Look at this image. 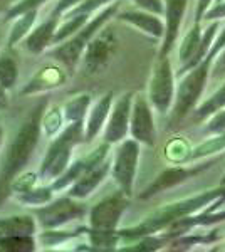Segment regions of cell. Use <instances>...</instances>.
Here are the masks:
<instances>
[{
  "label": "cell",
  "mask_w": 225,
  "mask_h": 252,
  "mask_svg": "<svg viewBox=\"0 0 225 252\" xmlns=\"http://www.w3.org/2000/svg\"><path fill=\"white\" fill-rule=\"evenodd\" d=\"M225 202V185H220V189L208 190V192L193 195V197H187L182 200H177L173 204H166L160 207L155 212H151L145 220L129 229L120 230L121 239H129L134 241L143 235L157 234L160 230H166L171 223L182 220V219L197 215L202 210L214 212Z\"/></svg>",
  "instance_id": "obj_1"
},
{
  "label": "cell",
  "mask_w": 225,
  "mask_h": 252,
  "mask_svg": "<svg viewBox=\"0 0 225 252\" xmlns=\"http://www.w3.org/2000/svg\"><path fill=\"white\" fill-rule=\"evenodd\" d=\"M44 104H39L27 120L24 121L22 126L15 131L14 138L10 140L9 146H7L5 153H3L2 160V180L9 182L22 172L29 163L31 157L34 155L35 148L39 145L40 135H42V128H40V118L44 113Z\"/></svg>",
  "instance_id": "obj_2"
},
{
  "label": "cell",
  "mask_w": 225,
  "mask_h": 252,
  "mask_svg": "<svg viewBox=\"0 0 225 252\" xmlns=\"http://www.w3.org/2000/svg\"><path fill=\"white\" fill-rule=\"evenodd\" d=\"M84 123H67L66 128L49 145L46 157L39 168V178L44 184H51L67 170L72 161V152L77 145L84 143Z\"/></svg>",
  "instance_id": "obj_3"
},
{
  "label": "cell",
  "mask_w": 225,
  "mask_h": 252,
  "mask_svg": "<svg viewBox=\"0 0 225 252\" xmlns=\"http://www.w3.org/2000/svg\"><path fill=\"white\" fill-rule=\"evenodd\" d=\"M118 12H120V2H113L108 7L101 9L99 12L93 15L89 19V22L86 24L81 31H77L72 37L64 40L63 44H57L52 51V56L59 61L61 64H64L67 69H74L77 64L81 63L86 47L91 42V39L97 34L104 26H108V22L113 17H116Z\"/></svg>",
  "instance_id": "obj_4"
},
{
  "label": "cell",
  "mask_w": 225,
  "mask_h": 252,
  "mask_svg": "<svg viewBox=\"0 0 225 252\" xmlns=\"http://www.w3.org/2000/svg\"><path fill=\"white\" fill-rule=\"evenodd\" d=\"M215 63L207 54V58L187 71L183 76H180V81L177 84V94H175V103L171 108V121L178 123L185 118L188 113L193 111L197 106L198 99L202 97L203 91H205L207 81L210 78V67Z\"/></svg>",
  "instance_id": "obj_5"
},
{
  "label": "cell",
  "mask_w": 225,
  "mask_h": 252,
  "mask_svg": "<svg viewBox=\"0 0 225 252\" xmlns=\"http://www.w3.org/2000/svg\"><path fill=\"white\" fill-rule=\"evenodd\" d=\"M220 31L219 20L208 22V27L202 31L200 22H195L193 26L188 29L185 37L182 39L178 46V71L177 78L183 76L187 71L195 67L197 64L202 63L207 58L208 51L212 49V44Z\"/></svg>",
  "instance_id": "obj_6"
},
{
  "label": "cell",
  "mask_w": 225,
  "mask_h": 252,
  "mask_svg": "<svg viewBox=\"0 0 225 252\" xmlns=\"http://www.w3.org/2000/svg\"><path fill=\"white\" fill-rule=\"evenodd\" d=\"M173 66H171L170 56H158V61L151 71L148 81V101L158 115H166L171 111L177 94V84H175Z\"/></svg>",
  "instance_id": "obj_7"
},
{
  "label": "cell",
  "mask_w": 225,
  "mask_h": 252,
  "mask_svg": "<svg viewBox=\"0 0 225 252\" xmlns=\"http://www.w3.org/2000/svg\"><path fill=\"white\" fill-rule=\"evenodd\" d=\"M141 155V143L131 136L118 143L116 152L111 160V177L118 190L131 197L134 190V180L138 173V163Z\"/></svg>",
  "instance_id": "obj_8"
},
{
  "label": "cell",
  "mask_w": 225,
  "mask_h": 252,
  "mask_svg": "<svg viewBox=\"0 0 225 252\" xmlns=\"http://www.w3.org/2000/svg\"><path fill=\"white\" fill-rule=\"evenodd\" d=\"M88 212L89 210H86L83 200L69 197L67 193L66 197L56 198V200L52 198L49 204L32 209V214L35 215L42 229H63L67 223L86 217Z\"/></svg>",
  "instance_id": "obj_9"
},
{
  "label": "cell",
  "mask_w": 225,
  "mask_h": 252,
  "mask_svg": "<svg viewBox=\"0 0 225 252\" xmlns=\"http://www.w3.org/2000/svg\"><path fill=\"white\" fill-rule=\"evenodd\" d=\"M116 47H118L116 34L108 26H104L91 39V42L86 47L83 58H81V64L88 71V74L103 72L108 67V64L111 63L114 52H116Z\"/></svg>",
  "instance_id": "obj_10"
},
{
  "label": "cell",
  "mask_w": 225,
  "mask_h": 252,
  "mask_svg": "<svg viewBox=\"0 0 225 252\" xmlns=\"http://www.w3.org/2000/svg\"><path fill=\"white\" fill-rule=\"evenodd\" d=\"M129 205V197L121 190L108 195L103 200L94 204L88 212V220L91 229L97 230H118L123 214Z\"/></svg>",
  "instance_id": "obj_11"
},
{
  "label": "cell",
  "mask_w": 225,
  "mask_h": 252,
  "mask_svg": "<svg viewBox=\"0 0 225 252\" xmlns=\"http://www.w3.org/2000/svg\"><path fill=\"white\" fill-rule=\"evenodd\" d=\"M153 106L148 96L134 94L131 121H129V136L145 146H155L157 143V126L153 118Z\"/></svg>",
  "instance_id": "obj_12"
},
{
  "label": "cell",
  "mask_w": 225,
  "mask_h": 252,
  "mask_svg": "<svg viewBox=\"0 0 225 252\" xmlns=\"http://www.w3.org/2000/svg\"><path fill=\"white\" fill-rule=\"evenodd\" d=\"M133 93H125L116 97L113 103L111 113H109L108 123L103 129V138L106 143L118 145L129 136V121H131L133 109Z\"/></svg>",
  "instance_id": "obj_13"
},
{
  "label": "cell",
  "mask_w": 225,
  "mask_h": 252,
  "mask_svg": "<svg viewBox=\"0 0 225 252\" xmlns=\"http://www.w3.org/2000/svg\"><path fill=\"white\" fill-rule=\"evenodd\" d=\"M109 150H111V145L104 141V143H101L99 146H96L93 152H89L88 155L77 158V160H72L71 165L67 166L66 172L61 175V177H57L54 182H51V187L54 189V192L67 190L69 187L74 184L76 180H79V178L83 177L88 170L94 168V166L99 165L101 161L108 160Z\"/></svg>",
  "instance_id": "obj_14"
},
{
  "label": "cell",
  "mask_w": 225,
  "mask_h": 252,
  "mask_svg": "<svg viewBox=\"0 0 225 252\" xmlns=\"http://www.w3.org/2000/svg\"><path fill=\"white\" fill-rule=\"evenodd\" d=\"M67 83V71L64 64H54L49 63L44 64L42 67L37 69L34 76L24 84L20 89L22 96H34L42 94V93H49L52 89L63 88Z\"/></svg>",
  "instance_id": "obj_15"
},
{
  "label": "cell",
  "mask_w": 225,
  "mask_h": 252,
  "mask_svg": "<svg viewBox=\"0 0 225 252\" xmlns=\"http://www.w3.org/2000/svg\"><path fill=\"white\" fill-rule=\"evenodd\" d=\"M188 0H165V35L161 39L158 56H170L171 49L175 47L182 31V24L185 19Z\"/></svg>",
  "instance_id": "obj_16"
},
{
  "label": "cell",
  "mask_w": 225,
  "mask_h": 252,
  "mask_svg": "<svg viewBox=\"0 0 225 252\" xmlns=\"http://www.w3.org/2000/svg\"><path fill=\"white\" fill-rule=\"evenodd\" d=\"M207 165H198V166H168L161 173L155 178L151 184L146 187L145 190L140 193V198H151L155 195L165 192L168 189H173L183 182H187L188 178H192L193 175H198L202 170H205Z\"/></svg>",
  "instance_id": "obj_17"
},
{
  "label": "cell",
  "mask_w": 225,
  "mask_h": 252,
  "mask_svg": "<svg viewBox=\"0 0 225 252\" xmlns=\"http://www.w3.org/2000/svg\"><path fill=\"white\" fill-rule=\"evenodd\" d=\"M161 17L163 15L153 14V12H146L141 9L118 12V15H116L118 20L128 24V26L134 27V29L141 31L143 34L150 35V37L160 39V40L165 35V19H161Z\"/></svg>",
  "instance_id": "obj_18"
},
{
  "label": "cell",
  "mask_w": 225,
  "mask_h": 252,
  "mask_svg": "<svg viewBox=\"0 0 225 252\" xmlns=\"http://www.w3.org/2000/svg\"><path fill=\"white\" fill-rule=\"evenodd\" d=\"M111 175V160H104L99 165H96L94 168L88 170L79 180H76L74 184L67 189V195L77 200H86L88 197L96 192V189L106 180V177Z\"/></svg>",
  "instance_id": "obj_19"
},
{
  "label": "cell",
  "mask_w": 225,
  "mask_h": 252,
  "mask_svg": "<svg viewBox=\"0 0 225 252\" xmlns=\"http://www.w3.org/2000/svg\"><path fill=\"white\" fill-rule=\"evenodd\" d=\"M61 15L59 14H54L51 12L49 17L46 20H42L40 24L32 29L31 34L27 35L26 40H24V46H26L27 52L31 54H40L44 52L47 47L54 46V35H56V31L61 24Z\"/></svg>",
  "instance_id": "obj_20"
},
{
  "label": "cell",
  "mask_w": 225,
  "mask_h": 252,
  "mask_svg": "<svg viewBox=\"0 0 225 252\" xmlns=\"http://www.w3.org/2000/svg\"><path fill=\"white\" fill-rule=\"evenodd\" d=\"M113 103H114V94L113 93H106L104 96L97 97V99L91 104L88 116H86V120H84L86 141H93L96 136L103 135V129H104L106 123H108Z\"/></svg>",
  "instance_id": "obj_21"
},
{
  "label": "cell",
  "mask_w": 225,
  "mask_h": 252,
  "mask_svg": "<svg viewBox=\"0 0 225 252\" xmlns=\"http://www.w3.org/2000/svg\"><path fill=\"white\" fill-rule=\"evenodd\" d=\"M39 227L34 214H14L0 217V235H35Z\"/></svg>",
  "instance_id": "obj_22"
},
{
  "label": "cell",
  "mask_w": 225,
  "mask_h": 252,
  "mask_svg": "<svg viewBox=\"0 0 225 252\" xmlns=\"http://www.w3.org/2000/svg\"><path fill=\"white\" fill-rule=\"evenodd\" d=\"M225 220V210L219 212V210H214V212H208L205 210L203 214H197V215H192V217H187V219H182V220L171 223L168 227V237H178V235L185 234L187 230L193 229L197 225H212V223H217V222H222Z\"/></svg>",
  "instance_id": "obj_23"
},
{
  "label": "cell",
  "mask_w": 225,
  "mask_h": 252,
  "mask_svg": "<svg viewBox=\"0 0 225 252\" xmlns=\"http://www.w3.org/2000/svg\"><path fill=\"white\" fill-rule=\"evenodd\" d=\"M37 17H39V10H32L27 12V14H22L19 17H15L12 22L10 32H9V39H7V47L12 49L17 44L24 42L26 37L32 32V29L37 24Z\"/></svg>",
  "instance_id": "obj_24"
},
{
  "label": "cell",
  "mask_w": 225,
  "mask_h": 252,
  "mask_svg": "<svg viewBox=\"0 0 225 252\" xmlns=\"http://www.w3.org/2000/svg\"><path fill=\"white\" fill-rule=\"evenodd\" d=\"M17 204L24 207H31V209H37L49 204V202L54 198V189L51 187V184L46 185H35L32 189L26 190V192H19L14 193Z\"/></svg>",
  "instance_id": "obj_25"
},
{
  "label": "cell",
  "mask_w": 225,
  "mask_h": 252,
  "mask_svg": "<svg viewBox=\"0 0 225 252\" xmlns=\"http://www.w3.org/2000/svg\"><path fill=\"white\" fill-rule=\"evenodd\" d=\"M91 104H93V97L91 94H88V93L69 97L66 103L63 104L66 121L67 123H84Z\"/></svg>",
  "instance_id": "obj_26"
},
{
  "label": "cell",
  "mask_w": 225,
  "mask_h": 252,
  "mask_svg": "<svg viewBox=\"0 0 225 252\" xmlns=\"http://www.w3.org/2000/svg\"><path fill=\"white\" fill-rule=\"evenodd\" d=\"M67 121L64 116V109L63 106H49L44 108L42 118H40V128H42V135H46L47 138H56L66 128Z\"/></svg>",
  "instance_id": "obj_27"
},
{
  "label": "cell",
  "mask_w": 225,
  "mask_h": 252,
  "mask_svg": "<svg viewBox=\"0 0 225 252\" xmlns=\"http://www.w3.org/2000/svg\"><path fill=\"white\" fill-rule=\"evenodd\" d=\"M19 79V64L9 51H0V84L10 91L15 88Z\"/></svg>",
  "instance_id": "obj_28"
},
{
  "label": "cell",
  "mask_w": 225,
  "mask_h": 252,
  "mask_svg": "<svg viewBox=\"0 0 225 252\" xmlns=\"http://www.w3.org/2000/svg\"><path fill=\"white\" fill-rule=\"evenodd\" d=\"M222 108H225V83L208 99L203 101L198 108L193 109V121L208 120L214 113H217Z\"/></svg>",
  "instance_id": "obj_29"
},
{
  "label": "cell",
  "mask_w": 225,
  "mask_h": 252,
  "mask_svg": "<svg viewBox=\"0 0 225 252\" xmlns=\"http://www.w3.org/2000/svg\"><path fill=\"white\" fill-rule=\"evenodd\" d=\"M37 241L34 235H0L2 252H34Z\"/></svg>",
  "instance_id": "obj_30"
},
{
  "label": "cell",
  "mask_w": 225,
  "mask_h": 252,
  "mask_svg": "<svg viewBox=\"0 0 225 252\" xmlns=\"http://www.w3.org/2000/svg\"><path fill=\"white\" fill-rule=\"evenodd\" d=\"M220 152H225V133L219 136H212L210 140L200 143L197 148L192 150L190 160H203L207 157L217 155Z\"/></svg>",
  "instance_id": "obj_31"
},
{
  "label": "cell",
  "mask_w": 225,
  "mask_h": 252,
  "mask_svg": "<svg viewBox=\"0 0 225 252\" xmlns=\"http://www.w3.org/2000/svg\"><path fill=\"white\" fill-rule=\"evenodd\" d=\"M47 2H51V0H17V2L10 7V10L3 15V19L14 20L15 17H19V15H22V14H27V12L40 10V7H44Z\"/></svg>",
  "instance_id": "obj_32"
},
{
  "label": "cell",
  "mask_w": 225,
  "mask_h": 252,
  "mask_svg": "<svg viewBox=\"0 0 225 252\" xmlns=\"http://www.w3.org/2000/svg\"><path fill=\"white\" fill-rule=\"evenodd\" d=\"M40 182L39 178V173H34V172H20L19 175H15L14 178L10 180V190L14 193H19V192H26V190L32 189L35 187Z\"/></svg>",
  "instance_id": "obj_33"
},
{
  "label": "cell",
  "mask_w": 225,
  "mask_h": 252,
  "mask_svg": "<svg viewBox=\"0 0 225 252\" xmlns=\"http://www.w3.org/2000/svg\"><path fill=\"white\" fill-rule=\"evenodd\" d=\"M203 131L210 136H219V135H222V133H225V108L219 109V111L208 118Z\"/></svg>",
  "instance_id": "obj_34"
},
{
  "label": "cell",
  "mask_w": 225,
  "mask_h": 252,
  "mask_svg": "<svg viewBox=\"0 0 225 252\" xmlns=\"http://www.w3.org/2000/svg\"><path fill=\"white\" fill-rule=\"evenodd\" d=\"M133 2L141 10L153 12V14L158 15L165 14V0H133Z\"/></svg>",
  "instance_id": "obj_35"
},
{
  "label": "cell",
  "mask_w": 225,
  "mask_h": 252,
  "mask_svg": "<svg viewBox=\"0 0 225 252\" xmlns=\"http://www.w3.org/2000/svg\"><path fill=\"white\" fill-rule=\"evenodd\" d=\"M225 19V0H220V2H215L214 7H210L205 15H203V20L207 22H214V20H222Z\"/></svg>",
  "instance_id": "obj_36"
},
{
  "label": "cell",
  "mask_w": 225,
  "mask_h": 252,
  "mask_svg": "<svg viewBox=\"0 0 225 252\" xmlns=\"http://www.w3.org/2000/svg\"><path fill=\"white\" fill-rule=\"evenodd\" d=\"M79 2H83V0H57V3L54 5L52 12H54V14H59L61 17H63L69 9H72V7L77 5Z\"/></svg>",
  "instance_id": "obj_37"
},
{
  "label": "cell",
  "mask_w": 225,
  "mask_h": 252,
  "mask_svg": "<svg viewBox=\"0 0 225 252\" xmlns=\"http://www.w3.org/2000/svg\"><path fill=\"white\" fill-rule=\"evenodd\" d=\"M212 3H215V0H197V7H195V22H202L205 12L210 9Z\"/></svg>",
  "instance_id": "obj_38"
},
{
  "label": "cell",
  "mask_w": 225,
  "mask_h": 252,
  "mask_svg": "<svg viewBox=\"0 0 225 252\" xmlns=\"http://www.w3.org/2000/svg\"><path fill=\"white\" fill-rule=\"evenodd\" d=\"M214 71H215V74H222V72H225V49L219 54V59H215Z\"/></svg>",
  "instance_id": "obj_39"
},
{
  "label": "cell",
  "mask_w": 225,
  "mask_h": 252,
  "mask_svg": "<svg viewBox=\"0 0 225 252\" xmlns=\"http://www.w3.org/2000/svg\"><path fill=\"white\" fill-rule=\"evenodd\" d=\"M17 0H0V15H5Z\"/></svg>",
  "instance_id": "obj_40"
},
{
  "label": "cell",
  "mask_w": 225,
  "mask_h": 252,
  "mask_svg": "<svg viewBox=\"0 0 225 252\" xmlns=\"http://www.w3.org/2000/svg\"><path fill=\"white\" fill-rule=\"evenodd\" d=\"M7 89L2 88V84H0V109L7 108V104H9V96H7Z\"/></svg>",
  "instance_id": "obj_41"
},
{
  "label": "cell",
  "mask_w": 225,
  "mask_h": 252,
  "mask_svg": "<svg viewBox=\"0 0 225 252\" xmlns=\"http://www.w3.org/2000/svg\"><path fill=\"white\" fill-rule=\"evenodd\" d=\"M3 146V128H2V123H0V150Z\"/></svg>",
  "instance_id": "obj_42"
},
{
  "label": "cell",
  "mask_w": 225,
  "mask_h": 252,
  "mask_svg": "<svg viewBox=\"0 0 225 252\" xmlns=\"http://www.w3.org/2000/svg\"><path fill=\"white\" fill-rule=\"evenodd\" d=\"M220 185H225V175H224V178H222V182H220Z\"/></svg>",
  "instance_id": "obj_43"
},
{
  "label": "cell",
  "mask_w": 225,
  "mask_h": 252,
  "mask_svg": "<svg viewBox=\"0 0 225 252\" xmlns=\"http://www.w3.org/2000/svg\"><path fill=\"white\" fill-rule=\"evenodd\" d=\"M215 2H220V0H215Z\"/></svg>",
  "instance_id": "obj_44"
}]
</instances>
